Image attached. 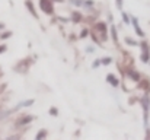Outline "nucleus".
<instances>
[{"label":"nucleus","mask_w":150,"mask_h":140,"mask_svg":"<svg viewBox=\"0 0 150 140\" xmlns=\"http://www.w3.org/2000/svg\"><path fill=\"white\" fill-rule=\"evenodd\" d=\"M44 137H47V130H41L38 134H37V139H44Z\"/></svg>","instance_id":"14"},{"label":"nucleus","mask_w":150,"mask_h":140,"mask_svg":"<svg viewBox=\"0 0 150 140\" xmlns=\"http://www.w3.org/2000/svg\"><path fill=\"white\" fill-rule=\"evenodd\" d=\"M130 22L133 23L136 34H137L139 37H142V38H143V37H144V32H143V29H142V28H140V25H139V19H137V18H133V19H131Z\"/></svg>","instance_id":"5"},{"label":"nucleus","mask_w":150,"mask_h":140,"mask_svg":"<svg viewBox=\"0 0 150 140\" xmlns=\"http://www.w3.org/2000/svg\"><path fill=\"white\" fill-rule=\"evenodd\" d=\"M71 15H73V16H71L73 22H80V21H82V15H80L79 12H73Z\"/></svg>","instance_id":"12"},{"label":"nucleus","mask_w":150,"mask_h":140,"mask_svg":"<svg viewBox=\"0 0 150 140\" xmlns=\"http://www.w3.org/2000/svg\"><path fill=\"white\" fill-rule=\"evenodd\" d=\"M142 105H143V111H144V124L147 126V118H149V109H150V98L147 95H144L142 98Z\"/></svg>","instance_id":"3"},{"label":"nucleus","mask_w":150,"mask_h":140,"mask_svg":"<svg viewBox=\"0 0 150 140\" xmlns=\"http://www.w3.org/2000/svg\"><path fill=\"white\" fill-rule=\"evenodd\" d=\"M111 37H112L114 43H118V32H117V28L114 25L111 26Z\"/></svg>","instance_id":"10"},{"label":"nucleus","mask_w":150,"mask_h":140,"mask_svg":"<svg viewBox=\"0 0 150 140\" xmlns=\"http://www.w3.org/2000/svg\"><path fill=\"white\" fill-rule=\"evenodd\" d=\"M6 51V45H0V54Z\"/></svg>","instance_id":"23"},{"label":"nucleus","mask_w":150,"mask_h":140,"mask_svg":"<svg viewBox=\"0 0 150 140\" xmlns=\"http://www.w3.org/2000/svg\"><path fill=\"white\" fill-rule=\"evenodd\" d=\"M127 76H128L131 80H134V82H139V80H140V75H139L137 72H134V70H128V72H127Z\"/></svg>","instance_id":"9"},{"label":"nucleus","mask_w":150,"mask_h":140,"mask_svg":"<svg viewBox=\"0 0 150 140\" xmlns=\"http://www.w3.org/2000/svg\"><path fill=\"white\" fill-rule=\"evenodd\" d=\"M40 9L47 13V15H52L54 13V3L52 0H40Z\"/></svg>","instance_id":"1"},{"label":"nucleus","mask_w":150,"mask_h":140,"mask_svg":"<svg viewBox=\"0 0 150 140\" xmlns=\"http://www.w3.org/2000/svg\"><path fill=\"white\" fill-rule=\"evenodd\" d=\"M34 118L31 117V115H26V117H23V118H21V120H18V123H16V126H26V124H29L31 121H32Z\"/></svg>","instance_id":"7"},{"label":"nucleus","mask_w":150,"mask_h":140,"mask_svg":"<svg viewBox=\"0 0 150 140\" xmlns=\"http://www.w3.org/2000/svg\"><path fill=\"white\" fill-rule=\"evenodd\" d=\"M106 82H108L109 85H112L114 88H117V86L120 85V80H118V77H117L115 75H112V73H109V75L106 76Z\"/></svg>","instance_id":"6"},{"label":"nucleus","mask_w":150,"mask_h":140,"mask_svg":"<svg viewBox=\"0 0 150 140\" xmlns=\"http://www.w3.org/2000/svg\"><path fill=\"white\" fill-rule=\"evenodd\" d=\"M117 7H118V9L122 7V0H117Z\"/></svg>","instance_id":"22"},{"label":"nucleus","mask_w":150,"mask_h":140,"mask_svg":"<svg viewBox=\"0 0 150 140\" xmlns=\"http://www.w3.org/2000/svg\"><path fill=\"white\" fill-rule=\"evenodd\" d=\"M95 29L100 34V38H102L103 41L108 40V38H106V25H105V22H98V23L95 25Z\"/></svg>","instance_id":"4"},{"label":"nucleus","mask_w":150,"mask_h":140,"mask_svg":"<svg viewBox=\"0 0 150 140\" xmlns=\"http://www.w3.org/2000/svg\"><path fill=\"white\" fill-rule=\"evenodd\" d=\"M99 64H100V58H98V60H95V63L92 64V67H93V69H96Z\"/></svg>","instance_id":"21"},{"label":"nucleus","mask_w":150,"mask_h":140,"mask_svg":"<svg viewBox=\"0 0 150 140\" xmlns=\"http://www.w3.org/2000/svg\"><path fill=\"white\" fill-rule=\"evenodd\" d=\"M9 37H12V32H4V34L1 35V40H7Z\"/></svg>","instance_id":"19"},{"label":"nucleus","mask_w":150,"mask_h":140,"mask_svg":"<svg viewBox=\"0 0 150 140\" xmlns=\"http://www.w3.org/2000/svg\"><path fill=\"white\" fill-rule=\"evenodd\" d=\"M3 28H4V25H3V23H0V29H3Z\"/></svg>","instance_id":"24"},{"label":"nucleus","mask_w":150,"mask_h":140,"mask_svg":"<svg viewBox=\"0 0 150 140\" xmlns=\"http://www.w3.org/2000/svg\"><path fill=\"white\" fill-rule=\"evenodd\" d=\"M121 15H122V21H124L125 23H130V18H128V15H127L125 12H122Z\"/></svg>","instance_id":"16"},{"label":"nucleus","mask_w":150,"mask_h":140,"mask_svg":"<svg viewBox=\"0 0 150 140\" xmlns=\"http://www.w3.org/2000/svg\"><path fill=\"white\" fill-rule=\"evenodd\" d=\"M85 6H86V7H91V6H93V0H86V1H85Z\"/></svg>","instance_id":"20"},{"label":"nucleus","mask_w":150,"mask_h":140,"mask_svg":"<svg viewBox=\"0 0 150 140\" xmlns=\"http://www.w3.org/2000/svg\"><path fill=\"white\" fill-rule=\"evenodd\" d=\"M26 7H28V10L31 12V15L34 16V18H38V15H37V10H35V7H34V3H32V0H26Z\"/></svg>","instance_id":"8"},{"label":"nucleus","mask_w":150,"mask_h":140,"mask_svg":"<svg viewBox=\"0 0 150 140\" xmlns=\"http://www.w3.org/2000/svg\"><path fill=\"white\" fill-rule=\"evenodd\" d=\"M140 45H142V55H140L142 61H143V63H149V61H150V48H149V44H147L146 41H143Z\"/></svg>","instance_id":"2"},{"label":"nucleus","mask_w":150,"mask_h":140,"mask_svg":"<svg viewBox=\"0 0 150 140\" xmlns=\"http://www.w3.org/2000/svg\"><path fill=\"white\" fill-rule=\"evenodd\" d=\"M34 104V99H28V101H23L22 104H19L18 107H15V109H19L21 107H31Z\"/></svg>","instance_id":"11"},{"label":"nucleus","mask_w":150,"mask_h":140,"mask_svg":"<svg viewBox=\"0 0 150 140\" xmlns=\"http://www.w3.org/2000/svg\"><path fill=\"white\" fill-rule=\"evenodd\" d=\"M125 43L128 44V45H133V47H137V45H140L137 41H133V40H130V38H125Z\"/></svg>","instance_id":"15"},{"label":"nucleus","mask_w":150,"mask_h":140,"mask_svg":"<svg viewBox=\"0 0 150 140\" xmlns=\"http://www.w3.org/2000/svg\"><path fill=\"white\" fill-rule=\"evenodd\" d=\"M111 61H112V58H111V57H103V58H100V64H103V66L111 64Z\"/></svg>","instance_id":"13"},{"label":"nucleus","mask_w":150,"mask_h":140,"mask_svg":"<svg viewBox=\"0 0 150 140\" xmlns=\"http://www.w3.org/2000/svg\"><path fill=\"white\" fill-rule=\"evenodd\" d=\"M88 34H89V29H83V31L80 32V38H85Z\"/></svg>","instance_id":"18"},{"label":"nucleus","mask_w":150,"mask_h":140,"mask_svg":"<svg viewBox=\"0 0 150 140\" xmlns=\"http://www.w3.org/2000/svg\"><path fill=\"white\" fill-rule=\"evenodd\" d=\"M50 114L51 115H57V114H58V109L52 107V108H50Z\"/></svg>","instance_id":"17"}]
</instances>
